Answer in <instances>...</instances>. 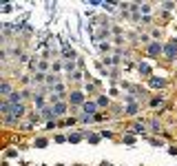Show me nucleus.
Masks as SVG:
<instances>
[{
  "instance_id": "1",
  "label": "nucleus",
  "mask_w": 177,
  "mask_h": 166,
  "mask_svg": "<svg viewBox=\"0 0 177 166\" xmlns=\"http://www.w3.org/2000/svg\"><path fill=\"white\" fill-rule=\"evenodd\" d=\"M151 86H155V89H162V86H164V80H157V78H153V80H151Z\"/></svg>"
},
{
  "instance_id": "4",
  "label": "nucleus",
  "mask_w": 177,
  "mask_h": 166,
  "mask_svg": "<svg viewBox=\"0 0 177 166\" xmlns=\"http://www.w3.org/2000/svg\"><path fill=\"white\" fill-rule=\"evenodd\" d=\"M140 71H144V73H151V69H148V64H142V66H140Z\"/></svg>"
},
{
  "instance_id": "5",
  "label": "nucleus",
  "mask_w": 177,
  "mask_h": 166,
  "mask_svg": "<svg viewBox=\"0 0 177 166\" xmlns=\"http://www.w3.org/2000/svg\"><path fill=\"white\" fill-rule=\"evenodd\" d=\"M9 91H11V86H9V84H2V93H5V95H7Z\"/></svg>"
},
{
  "instance_id": "2",
  "label": "nucleus",
  "mask_w": 177,
  "mask_h": 166,
  "mask_svg": "<svg viewBox=\"0 0 177 166\" xmlns=\"http://www.w3.org/2000/svg\"><path fill=\"white\" fill-rule=\"evenodd\" d=\"M84 111H86V113H93V111H95V104L86 102V104H84Z\"/></svg>"
},
{
  "instance_id": "3",
  "label": "nucleus",
  "mask_w": 177,
  "mask_h": 166,
  "mask_svg": "<svg viewBox=\"0 0 177 166\" xmlns=\"http://www.w3.org/2000/svg\"><path fill=\"white\" fill-rule=\"evenodd\" d=\"M148 51H151V53H157V51H160V44H151V49H148Z\"/></svg>"
}]
</instances>
